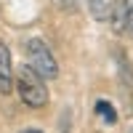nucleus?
Instances as JSON below:
<instances>
[{
    "label": "nucleus",
    "instance_id": "obj_1",
    "mask_svg": "<svg viewBox=\"0 0 133 133\" xmlns=\"http://www.w3.org/2000/svg\"><path fill=\"white\" fill-rule=\"evenodd\" d=\"M16 91H19V98L24 101V107H29V109H43L48 104L45 80H43L29 64L16 69Z\"/></svg>",
    "mask_w": 133,
    "mask_h": 133
},
{
    "label": "nucleus",
    "instance_id": "obj_6",
    "mask_svg": "<svg viewBox=\"0 0 133 133\" xmlns=\"http://www.w3.org/2000/svg\"><path fill=\"white\" fill-rule=\"evenodd\" d=\"M96 112H98L101 120H107V123H117V112H115V107L109 101H96Z\"/></svg>",
    "mask_w": 133,
    "mask_h": 133
},
{
    "label": "nucleus",
    "instance_id": "obj_3",
    "mask_svg": "<svg viewBox=\"0 0 133 133\" xmlns=\"http://www.w3.org/2000/svg\"><path fill=\"white\" fill-rule=\"evenodd\" d=\"M14 83H16V72H14V61H11V51L0 40V96H8L14 91Z\"/></svg>",
    "mask_w": 133,
    "mask_h": 133
},
{
    "label": "nucleus",
    "instance_id": "obj_5",
    "mask_svg": "<svg viewBox=\"0 0 133 133\" xmlns=\"http://www.w3.org/2000/svg\"><path fill=\"white\" fill-rule=\"evenodd\" d=\"M123 24H125V32L128 37H133V0H123Z\"/></svg>",
    "mask_w": 133,
    "mask_h": 133
},
{
    "label": "nucleus",
    "instance_id": "obj_4",
    "mask_svg": "<svg viewBox=\"0 0 133 133\" xmlns=\"http://www.w3.org/2000/svg\"><path fill=\"white\" fill-rule=\"evenodd\" d=\"M88 8H91V16L96 21H112L117 3L115 0H88Z\"/></svg>",
    "mask_w": 133,
    "mask_h": 133
},
{
    "label": "nucleus",
    "instance_id": "obj_8",
    "mask_svg": "<svg viewBox=\"0 0 133 133\" xmlns=\"http://www.w3.org/2000/svg\"><path fill=\"white\" fill-rule=\"evenodd\" d=\"M128 133H133V128H130V130H128Z\"/></svg>",
    "mask_w": 133,
    "mask_h": 133
},
{
    "label": "nucleus",
    "instance_id": "obj_7",
    "mask_svg": "<svg viewBox=\"0 0 133 133\" xmlns=\"http://www.w3.org/2000/svg\"><path fill=\"white\" fill-rule=\"evenodd\" d=\"M21 133H43V130H40V128H24Z\"/></svg>",
    "mask_w": 133,
    "mask_h": 133
},
{
    "label": "nucleus",
    "instance_id": "obj_2",
    "mask_svg": "<svg viewBox=\"0 0 133 133\" xmlns=\"http://www.w3.org/2000/svg\"><path fill=\"white\" fill-rule=\"evenodd\" d=\"M27 59H29V66L43 77V80H56L59 77V61L53 56V51L45 45V40L32 37L27 43Z\"/></svg>",
    "mask_w": 133,
    "mask_h": 133
}]
</instances>
